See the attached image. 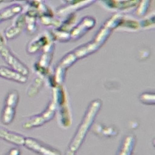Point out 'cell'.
<instances>
[{"mask_svg": "<svg viewBox=\"0 0 155 155\" xmlns=\"http://www.w3.org/2000/svg\"><path fill=\"white\" fill-rule=\"evenodd\" d=\"M148 4H149V1H142L138 8L137 9V12H136L137 15L139 16L143 15V14L146 12L147 9L148 8Z\"/></svg>", "mask_w": 155, "mask_h": 155, "instance_id": "cell-14", "label": "cell"}, {"mask_svg": "<svg viewBox=\"0 0 155 155\" xmlns=\"http://www.w3.org/2000/svg\"><path fill=\"white\" fill-rule=\"evenodd\" d=\"M96 21L91 17H85L81 19L79 23L72 30L70 37L73 40L78 39L88 30L93 28L95 25Z\"/></svg>", "mask_w": 155, "mask_h": 155, "instance_id": "cell-6", "label": "cell"}, {"mask_svg": "<svg viewBox=\"0 0 155 155\" xmlns=\"http://www.w3.org/2000/svg\"><path fill=\"white\" fill-rule=\"evenodd\" d=\"M20 151L19 149L13 148L9 150V151L5 155H20Z\"/></svg>", "mask_w": 155, "mask_h": 155, "instance_id": "cell-15", "label": "cell"}, {"mask_svg": "<svg viewBox=\"0 0 155 155\" xmlns=\"http://www.w3.org/2000/svg\"><path fill=\"white\" fill-rule=\"evenodd\" d=\"M134 142V137L132 136H128L125 137L123 141L119 155H130L133 148Z\"/></svg>", "mask_w": 155, "mask_h": 155, "instance_id": "cell-11", "label": "cell"}, {"mask_svg": "<svg viewBox=\"0 0 155 155\" xmlns=\"http://www.w3.org/2000/svg\"><path fill=\"white\" fill-rule=\"evenodd\" d=\"M0 55L10 68L27 76L29 73L28 67L24 64L10 50L6 44L4 36L0 32Z\"/></svg>", "mask_w": 155, "mask_h": 155, "instance_id": "cell-2", "label": "cell"}, {"mask_svg": "<svg viewBox=\"0 0 155 155\" xmlns=\"http://www.w3.org/2000/svg\"><path fill=\"white\" fill-rule=\"evenodd\" d=\"M22 7L19 4L9 5L0 10V22L8 20L22 11Z\"/></svg>", "mask_w": 155, "mask_h": 155, "instance_id": "cell-10", "label": "cell"}, {"mask_svg": "<svg viewBox=\"0 0 155 155\" xmlns=\"http://www.w3.org/2000/svg\"><path fill=\"white\" fill-rule=\"evenodd\" d=\"M107 6L111 8H125L130 7L135 5L138 2L137 1H104Z\"/></svg>", "mask_w": 155, "mask_h": 155, "instance_id": "cell-12", "label": "cell"}, {"mask_svg": "<svg viewBox=\"0 0 155 155\" xmlns=\"http://www.w3.org/2000/svg\"><path fill=\"white\" fill-rule=\"evenodd\" d=\"M24 146L39 155H60L56 150L31 137H25Z\"/></svg>", "mask_w": 155, "mask_h": 155, "instance_id": "cell-5", "label": "cell"}, {"mask_svg": "<svg viewBox=\"0 0 155 155\" xmlns=\"http://www.w3.org/2000/svg\"><path fill=\"white\" fill-rule=\"evenodd\" d=\"M0 139L15 145H24L25 137L22 134L0 127Z\"/></svg>", "mask_w": 155, "mask_h": 155, "instance_id": "cell-8", "label": "cell"}, {"mask_svg": "<svg viewBox=\"0 0 155 155\" xmlns=\"http://www.w3.org/2000/svg\"><path fill=\"white\" fill-rule=\"evenodd\" d=\"M25 25V15H21L16 18L13 25L7 27L5 30L4 36L5 39H12L17 37L22 31Z\"/></svg>", "mask_w": 155, "mask_h": 155, "instance_id": "cell-7", "label": "cell"}, {"mask_svg": "<svg viewBox=\"0 0 155 155\" xmlns=\"http://www.w3.org/2000/svg\"><path fill=\"white\" fill-rule=\"evenodd\" d=\"M56 104L54 101L49 103L47 108L41 113L32 116L27 119L23 124V128L30 129L33 127L41 126L47 122L51 120L55 114Z\"/></svg>", "mask_w": 155, "mask_h": 155, "instance_id": "cell-4", "label": "cell"}, {"mask_svg": "<svg viewBox=\"0 0 155 155\" xmlns=\"http://www.w3.org/2000/svg\"><path fill=\"white\" fill-rule=\"evenodd\" d=\"M0 77L19 83H25L27 76H25L15 70L5 66H0Z\"/></svg>", "mask_w": 155, "mask_h": 155, "instance_id": "cell-9", "label": "cell"}, {"mask_svg": "<svg viewBox=\"0 0 155 155\" xmlns=\"http://www.w3.org/2000/svg\"><path fill=\"white\" fill-rule=\"evenodd\" d=\"M101 105L102 101L100 99H95L91 101L88 105L83 119L70 143V148L71 151H76L80 147L94 122Z\"/></svg>", "mask_w": 155, "mask_h": 155, "instance_id": "cell-1", "label": "cell"}, {"mask_svg": "<svg viewBox=\"0 0 155 155\" xmlns=\"http://www.w3.org/2000/svg\"><path fill=\"white\" fill-rule=\"evenodd\" d=\"M154 93L147 92L142 93L139 96V100L141 102L147 105H154Z\"/></svg>", "mask_w": 155, "mask_h": 155, "instance_id": "cell-13", "label": "cell"}, {"mask_svg": "<svg viewBox=\"0 0 155 155\" xmlns=\"http://www.w3.org/2000/svg\"><path fill=\"white\" fill-rule=\"evenodd\" d=\"M19 101V94L16 90H12L7 94L2 109L0 120L4 125L11 124L15 117L16 108Z\"/></svg>", "mask_w": 155, "mask_h": 155, "instance_id": "cell-3", "label": "cell"}]
</instances>
